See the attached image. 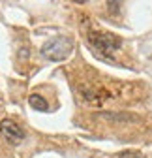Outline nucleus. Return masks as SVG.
Wrapping results in <instances>:
<instances>
[{"label": "nucleus", "mask_w": 152, "mask_h": 158, "mask_svg": "<svg viewBox=\"0 0 152 158\" xmlns=\"http://www.w3.org/2000/svg\"><path fill=\"white\" fill-rule=\"evenodd\" d=\"M71 51H73V40L68 38V36L51 38L42 47L43 56H47L53 62H60V60H64V58H68L71 55Z\"/></svg>", "instance_id": "f257e3e1"}, {"label": "nucleus", "mask_w": 152, "mask_h": 158, "mask_svg": "<svg viewBox=\"0 0 152 158\" xmlns=\"http://www.w3.org/2000/svg\"><path fill=\"white\" fill-rule=\"evenodd\" d=\"M88 42L94 49H98L102 55L109 56L113 55L117 49H120L122 45V38L115 36V34H109V32H90L88 34Z\"/></svg>", "instance_id": "f03ea898"}, {"label": "nucleus", "mask_w": 152, "mask_h": 158, "mask_svg": "<svg viewBox=\"0 0 152 158\" xmlns=\"http://www.w3.org/2000/svg\"><path fill=\"white\" fill-rule=\"evenodd\" d=\"M0 134H2V137L10 145H19L25 139L23 128L19 126L15 121H11V118H4V121H0Z\"/></svg>", "instance_id": "7ed1b4c3"}, {"label": "nucleus", "mask_w": 152, "mask_h": 158, "mask_svg": "<svg viewBox=\"0 0 152 158\" xmlns=\"http://www.w3.org/2000/svg\"><path fill=\"white\" fill-rule=\"evenodd\" d=\"M28 104H30V107L36 109V111H49V104H47V100H45L43 96H40V94H30Z\"/></svg>", "instance_id": "20e7f679"}, {"label": "nucleus", "mask_w": 152, "mask_h": 158, "mask_svg": "<svg viewBox=\"0 0 152 158\" xmlns=\"http://www.w3.org/2000/svg\"><path fill=\"white\" fill-rule=\"evenodd\" d=\"M100 117H103V118H109V121H137V117H134V115H120V113H100Z\"/></svg>", "instance_id": "39448f33"}, {"label": "nucleus", "mask_w": 152, "mask_h": 158, "mask_svg": "<svg viewBox=\"0 0 152 158\" xmlns=\"http://www.w3.org/2000/svg\"><path fill=\"white\" fill-rule=\"evenodd\" d=\"M117 158H143V156L135 151H124V152H118Z\"/></svg>", "instance_id": "423d86ee"}]
</instances>
